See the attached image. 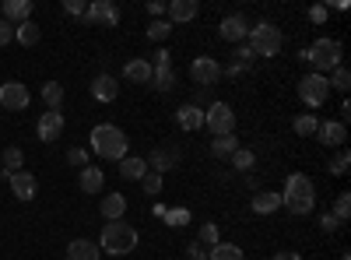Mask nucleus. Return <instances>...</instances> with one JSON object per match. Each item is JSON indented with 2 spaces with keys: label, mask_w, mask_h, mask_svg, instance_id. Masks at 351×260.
Segmentation results:
<instances>
[{
  "label": "nucleus",
  "mask_w": 351,
  "mask_h": 260,
  "mask_svg": "<svg viewBox=\"0 0 351 260\" xmlns=\"http://www.w3.org/2000/svg\"><path fill=\"white\" fill-rule=\"evenodd\" d=\"M8 43H14V25L0 18V46H8Z\"/></svg>",
  "instance_id": "42"
},
{
  "label": "nucleus",
  "mask_w": 351,
  "mask_h": 260,
  "mask_svg": "<svg viewBox=\"0 0 351 260\" xmlns=\"http://www.w3.org/2000/svg\"><path fill=\"white\" fill-rule=\"evenodd\" d=\"M67 162L84 169V165H88V152H84V148H71V152H67Z\"/></svg>",
  "instance_id": "43"
},
{
  "label": "nucleus",
  "mask_w": 351,
  "mask_h": 260,
  "mask_svg": "<svg viewBox=\"0 0 351 260\" xmlns=\"http://www.w3.org/2000/svg\"><path fill=\"white\" fill-rule=\"evenodd\" d=\"M204 127H208L215 137L236 134V113H232L228 102H211L208 109H204Z\"/></svg>",
  "instance_id": "6"
},
{
  "label": "nucleus",
  "mask_w": 351,
  "mask_h": 260,
  "mask_svg": "<svg viewBox=\"0 0 351 260\" xmlns=\"http://www.w3.org/2000/svg\"><path fill=\"white\" fill-rule=\"evenodd\" d=\"M137 243H141L137 228L127 225L123 218L102 225V236H99V250H102V253H109V257H127V253L137 250Z\"/></svg>",
  "instance_id": "2"
},
{
  "label": "nucleus",
  "mask_w": 351,
  "mask_h": 260,
  "mask_svg": "<svg viewBox=\"0 0 351 260\" xmlns=\"http://www.w3.org/2000/svg\"><path fill=\"white\" fill-rule=\"evenodd\" d=\"M341 260H351V257H348V253H341Z\"/></svg>",
  "instance_id": "51"
},
{
  "label": "nucleus",
  "mask_w": 351,
  "mask_h": 260,
  "mask_svg": "<svg viewBox=\"0 0 351 260\" xmlns=\"http://www.w3.org/2000/svg\"><path fill=\"white\" fill-rule=\"evenodd\" d=\"M88 141H92V152L102 155L106 162H120V158H127V148H130L127 134L116 127V123H99Z\"/></svg>",
  "instance_id": "3"
},
{
  "label": "nucleus",
  "mask_w": 351,
  "mask_h": 260,
  "mask_svg": "<svg viewBox=\"0 0 351 260\" xmlns=\"http://www.w3.org/2000/svg\"><path fill=\"white\" fill-rule=\"evenodd\" d=\"M316 127H319V120L313 117V113H299V117L291 120V130H295L299 137H313V134H316Z\"/></svg>",
  "instance_id": "32"
},
{
  "label": "nucleus",
  "mask_w": 351,
  "mask_h": 260,
  "mask_svg": "<svg viewBox=\"0 0 351 260\" xmlns=\"http://www.w3.org/2000/svg\"><path fill=\"white\" fill-rule=\"evenodd\" d=\"M144 162H148L152 172H158V176H162L165 169H176V162H180V152H172V148H155Z\"/></svg>",
  "instance_id": "22"
},
{
  "label": "nucleus",
  "mask_w": 351,
  "mask_h": 260,
  "mask_svg": "<svg viewBox=\"0 0 351 260\" xmlns=\"http://www.w3.org/2000/svg\"><path fill=\"white\" fill-rule=\"evenodd\" d=\"M197 243H200V246H208V250H211L215 243H221L218 225H215V222H204V225H200V239H197Z\"/></svg>",
  "instance_id": "36"
},
{
  "label": "nucleus",
  "mask_w": 351,
  "mask_h": 260,
  "mask_svg": "<svg viewBox=\"0 0 351 260\" xmlns=\"http://www.w3.org/2000/svg\"><path fill=\"white\" fill-rule=\"evenodd\" d=\"M306 64H313V74H330L334 67H341V43L337 39H330V36H324V39H316L309 49H302L299 53Z\"/></svg>",
  "instance_id": "4"
},
{
  "label": "nucleus",
  "mask_w": 351,
  "mask_h": 260,
  "mask_svg": "<svg viewBox=\"0 0 351 260\" xmlns=\"http://www.w3.org/2000/svg\"><path fill=\"white\" fill-rule=\"evenodd\" d=\"M0 11H4V21H11V25L32 21V0H4Z\"/></svg>",
  "instance_id": "17"
},
{
  "label": "nucleus",
  "mask_w": 351,
  "mask_h": 260,
  "mask_svg": "<svg viewBox=\"0 0 351 260\" xmlns=\"http://www.w3.org/2000/svg\"><path fill=\"white\" fill-rule=\"evenodd\" d=\"M144 172H148V162L144 158H137V155L120 158V176L123 180H144Z\"/></svg>",
  "instance_id": "27"
},
{
  "label": "nucleus",
  "mask_w": 351,
  "mask_h": 260,
  "mask_svg": "<svg viewBox=\"0 0 351 260\" xmlns=\"http://www.w3.org/2000/svg\"><path fill=\"white\" fill-rule=\"evenodd\" d=\"M183 253H186V260H208V250H204L200 243H190Z\"/></svg>",
  "instance_id": "45"
},
{
  "label": "nucleus",
  "mask_w": 351,
  "mask_h": 260,
  "mask_svg": "<svg viewBox=\"0 0 351 260\" xmlns=\"http://www.w3.org/2000/svg\"><path fill=\"white\" fill-rule=\"evenodd\" d=\"M236 152H239V137L236 134H221V137L211 141V155L215 158H232Z\"/></svg>",
  "instance_id": "26"
},
{
  "label": "nucleus",
  "mask_w": 351,
  "mask_h": 260,
  "mask_svg": "<svg viewBox=\"0 0 351 260\" xmlns=\"http://www.w3.org/2000/svg\"><path fill=\"white\" fill-rule=\"evenodd\" d=\"M39 39H43V32H39V25H36V21H21V25H14V43H21V46H39Z\"/></svg>",
  "instance_id": "28"
},
{
  "label": "nucleus",
  "mask_w": 351,
  "mask_h": 260,
  "mask_svg": "<svg viewBox=\"0 0 351 260\" xmlns=\"http://www.w3.org/2000/svg\"><path fill=\"white\" fill-rule=\"evenodd\" d=\"M39 95H43L46 109H60V106H64V84H60V81H46Z\"/></svg>",
  "instance_id": "30"
},
{
  "label": "nucleus",
  "mask_w": 351,
  "mask_h": 260,
  "mask_svg": "<svg viewBox=\"0 0 351 260\" xmlns=\"http://www.w3.org/2000/svg\"><path fill=\"white\" fill-rule=\"evenodd\" d=\"M208 260H243V250L236 243H215L208 250Z\"/></svg>",
  "instance_id": "31"
},
{
  "label": "nucleus",
  "mask_w": 351,
  "mask_h": 260,
  "mask_svg": "<svg viewBox=\"0 0 351 260\" xmlns=\"http://www.w3.org/2000/svg\"><path fill=\"white\" fill-rule=\"evenodd\" d=\"M165 218H169V225H183V222H186L190 215H186V211H169Z\"/></svg>",
  "instance_id": "47"
},
{
  "label": "nucleus",
  "mask_w": 351,
  "mask_h": 260,
  "mask_svg": "<svg viewBox=\"0 0 351 260\" xmlns=\"http://www.w3.org/2000/svg\"><path fill=\"white\" fill-rule=\"evenodd\" d=\"M67 260H102V250L92 239H71L67 243Z\"/></svg>",
  "instance_id": "20"
},
{
  "label": "nucleus",
  "mask_w": 351,
  "mask_h": 260,
  "mask_svg": "<svg viewBox=\"0 0 351 260\" xmlns=\"http://www.w3.org/2000/svg\"><path fill=\"white\" fill-rule=\"evenodd\" d=\"M330 215H334L341 225L348 222V215H351V193H341V197L334 200V211H330Z\"/></svg>",
  "instance_id": "38"
},
{
  "label": "nucleus",
  "mask_w": 351,
  "mask_h": 260,
  "mask_svg": "<svg viewBox=\"0 0 351 260\" xmlns=\"http://www.w3.org/2000/svg\"><path fill=\"white\" fill-rule=\"evenodd\" d=\"M165 14L172 18V25H183V21H193L200 14V4L197 0H172V4L165 8Z\"/></svg>",
  "instance_id": "18"
},
{
  "label": "nucleus",
  "mask_w": 351,
  "mask_h": 260,
  "mask_svg": "<svg viewBox=\"0 0 351 260\" xmlns=\"http://www.w3.org/2000/svg\"><path fill=\"white\" fill-rule=\"evenodd\" d=\"M123 78L134 81V84H152V64L144 56H134V60L123 67Z\"/></svg>",
  "instance_id": "24"
},
{
  "label": "nucleus",
  "mask_w": 351,
  "mask_h": 260,
  "mask_svg": "<svg viewBox=\"0 0 351 260\" xmlns=\"http://www.w3.org/2000/svg\"><path fill=\"white\" fill-rule=\"evenodd\" d=\"M0 162H4V172H21V165H25V152L21 148H4V155H0Z\"/></svg>",
  "instance_id": "33"
},
{
  "label": "nucleus",
  "mask_w": 351,
  "mask_h": 260,
  "mask_svg": "<svg viewBox=\"0 0 351 260\" xmlns=\"http://www.w3.org/2000/svg\"><path fill=\"white\" fill-rule=\"evenodd\" d=\"M190 78H193V84H200V88H211V84L221 78V64L215 60V56H197V60L190 64Z\"/></svg>",
  "instance_id": "8"
},
{
  "label": "nucleus",
  "mask_w": 351,
  "mask_h": 260,
  "mask_svg": "<svg viewBox=\"0 0 351 260\" xmlns=\"http://www.w3.org/2000/svg\"><path fill=\"white\" fill-rule=\"evenodd\" d=\"M152 84H155L158 92H172V88H176L172 64H152Z\"/></svg>",
  "instance_id": "25"
},
{
  "label": "nucleus",
  "mask_w": 351,
  "mask_h": 260,
  "mask_svg": "<svg viewBox=\"0 0 351 260\" xmlns=\"http://www.w3.org/2000/svg\"><path fill=\"white\" fill-rule=\"evenodd\" d=\"M8 183H11V190H14L18 200H32L36 190H39L36 176H32V172H25V169H21V172H11V180H8Z\"/></svg>",
  "instance_id": "16"
},
{
  "label": "nucleus",
  "mask_w": 351,
  "mask_h": 260,
  "mask_svg": "<svg viewBox=\"0 0 351 260\" xmlns=\"http://www.w3.org/2000/svg\"><path fill=\"white\" fill-rule=\"evenodd\" d=\"M309 18H313L316 25H324V21H327V8H324V4H316V8L309 11Z\"/></svg>",
  "instance_id": "46"
},
{
  "label": "nucleus",
  "mask_w": 351,
  "mask_h": 260,
  "mask_svg": "<svg viewBox=\"0 0 351 260\" xmlns=\"http://www.w3.org/2000/svg\"><path fill=\"white\" fill-rule=\"evenodd\" d=\"M246 46L253 49V56H278L281 46H285L281 28L271 25V21H256V25H250V43H246Z\"/></svg>",
  "instance_id": "5"
},
{
  "label": "nucleus",
  "mask_w": 351,
  "mask_h": 260,
  "mask_svg": "<svg viewBox=\"0 0 351 260\" xmlns=\"http://www.w3.org/2000/svg\"><path fill=\"white\" fill-rule=\"evenodd\" d=\"M116 95H120V84H116V78L99 74V78L92 81V99H99V102H112Z\"/></svg>",
  "instance_id": "23"
},
{
  "label": "nucleus",
  "mask_w": 351,
  "mask_h": 260,
  "mask_svg": "<svg viewBox=\"0 0 351 260\" xmlns=\"http://www.w3.org/2000/svg\"><path fill=\"white\" fill-rule=\"evenodd\" d=\"M28 102H32V95H28V88L21 81H4L0 84V109H25Z\"/></svg>",
  "instance_id": "9"
},
{
  "label": "nucleus",
  "mask_w": 351,
  "mask_h": 260,
  "mask_svg": "<svg viewBox=\"0 0 351 260\" xmlns=\"http://www.w3.org/2000/svg\"><path fill=\"white\" fill-rule=\"evenodd\" d=\"M319 228H324V233H337V228H341V222L327 211V215H319Z\"/></svg>",
  "instance_id": "44"
},
{
  "label": "nucleus",
  "mask_w": 351,
  "mask_h": 260,
  "mask_svg": "<svg viewBox=\"0 0 351 260\" xmlns=\"http://www.w3.org/2000/svg\"><path fill=\"white\" fill-rule=\"evenodd\" d=\"M155 64H172V53H169L165 46H162V49L155 53Z\"/></svg>",
  "instance_id": "49"
},
{
  "label": "nucleus",
  "mask_w": 351,
  "mask_h": 260,
  "mask_svg": "<svg viewBox=\"0 0 351 260\" xmlns=\"http://www.w3.org/2000/svg\"><path fill=\"white\" fill-rule=\"evenodd\" d=\"M327 95H330V84H327L324 74H306V78L299 81V99H302V106L319 109V106L327 102Z\"/></svg>",
  "instance_id": "7"
},
{
  "label": "nucleus",
  "mask_w": 351,
  "mask_h": 260,
  "mask_svg": "<svg viewBox=\"0 0 351 260\" xmlns=\"http://www.w3.org/2000/svg\"><path fill=\"white\" fill-rule=\"evenodd\" d=\"M250 60H253V49L246 43H239L236 53H232V64L221 67V74H243V67H250Z\"/></svg>",
  "instance_id": "29"
},
{
  "label": "nucleus",
  "mask_w": 351,
  "mask_h": 260,
  "mask_svg": "<svg viewBox=\"0 0 351 260\" xmlns=\"http://www.w3.org/2000/svg\"><path fill=\"white\" fill-rule=\"evenodd\" d=\"M84 18L92 21V25L112 28L116 21H120V8H116L112 0H92V4H88V11H84Z\"/></svg>",
  "instance_id": "11"
},
{
  "label": "nucleus",
  "mask_w": 351,
  "mask_h": 260,
  "mask_svg": "<svg viewBox=\"0 0 351 260\" xmlns=\"http://www.w3.org/2000/svg\"><path fill=\"white\" fill-rule=\"evenodd\" d=\"M36 134H39V141H56L64 134V113L60 109H46L39 117V123H36Z\"/></svg>",
  "instance_id": "12"
},
{
  "label": "nucleus",
  "mask_w": 351,
  "mask_h": 260,
  "mask_svg": "<svg viewBox=\"0 0 351 260\" xmlns=\"http://www.w3.org/2000/svg\"><path fill=\"white\" fill-rule=\"evenodd\" d=\"M218 36L225 39V43H246V36H250V21H246V14H228V18H221V25H218Z\"/></svg>",
  "instance_id": "10"
},
{
  "label": "nucleus",
  "mask_w": 351,
  "mask_h": 260,
  "mask_svg": "<svg viewBox=\"0 0 351 260\" xmlns=\"http://www.w3.org/2000/svg\"><path fill=\"white\" fill-rule=\"evenodd\" d=\"M176 123H180L186 134L200 130V127H204V109H200L197 102H186V106H180V109H176Z\"/></svg>",
  "instance_id": "14"
},
{
  "label": "nucleus",
  "mask_w": 351,
  "mask_h": 260,
  "mask_svg": "<svg viewBox=\"0 0 351 260\" xmlns=\"http://www.w3.org/2000/svg\"><path fill=\"white\" fill-rule=\"evenodd\" d=\"M64 11H67V14H74V18H84L88 4H84V0H64Z\"/></svg>",
  "instance_id": "41"
},
{
  "label": "nucleus",
  "mask_w": 351,
  "mask_h": 260,
  "mask_svg": "<svg viewBox=\"0 0 351 260\" xmlns=\"http://www.w3.org/2000/svg\"><path fill=\"white\" fill-rule=\"evenodd\" d=\"M281 208L291 211V215H309L316 208V187L309 176H302V172H291L285 190H281Z\"/></svg>",
  "instance_id": "1"
},
{
  "label": "nucleus",
  "mask_w": 351,
  "mask_h": 260,
  "mask_svg": "<svg viewBox=\"0 0 351 260\" xmlns=\"http://www.w3.org/2000/svg\"><path fill=\"white\" fill-rule=\"evenodd\" d=\"M77 187H81V193H102L106 172H102L99 165H84V169L77 172Z\"/></svg>",
  "instance_id": "15"
},
{
  "label": "nucleus",
  "mask_w": 351,
  "mask_h": 260,
  "mask_svg": "<svg viewBox=\"0 0 351 260\" xmlns=\"http://www.w3.org/2000/svg\"><path fill=\"white\" fill-rule=\"evenodd\" d=\"M250 208H253V215H274V211L281 208V193H274V190H256L253 200H250Z\"/></svg>",
  "instance_id": "19"
},
{
  "label": "nucleus",
  "mask_w": 351,
  "mask_h": 260,
  "mask_svg": "<svg viewBox=\"0 0 351 260\" xmlns=\"http://www.w3.org/2000/svg\"><path fill=\"white\" fill-rule=\"evenodd\" d=\"M141 187H144V193H148V197H155V193H162V176H158V172H144V180H141Z\"/></svg>",
  "instance_id": "39"
},
{
  "label": "nucleus",
  "mask_w": 351,
  "mask_h": 260,
  "mask_svg": "<svg viewBox=\"0 0 351 260\" xmlns=\"http://www.w3.org/2000/svg\"><path fill=\"white\" fill-rule=\"evenodd\" d=\"M348 162H351V155L341 148V152L327 162V172H330V176H344V172H348Z\"/></svg>",
  "instance_id": "37"
},
{
  "label": "nucleus",
  "mask_w": 351,
  "mask_h": 260,
  "mask_svg": "<svg viewBox=\"0 0 351 260\" xmlns=\"http://www.w3.org/2000/svg\"><path fill=\"white\" fill-rule=\"evenodd\" d=\"M169 36H172V21L158 18V21H152V25H148V39H152V43H165Z\"/></svg>",
  "instance_id": "34"
},
{
  "label": "nucleus",
  "mask_w": 351,
  "mask_h": 260,
  "mask_svg": "<svg viewBox=\"0 0 351 260\" xmlns=\"http://www.w3.org/2000/svg\"><path fill=\"white\" fill-rule=\"evenodd\" d=\"M99 211H102L106 222H120V218L127 215V197H123V193H106L102 204H99Z\"/></svg>",
  "instance_id": "21"
},
{
  "label": "nucleus",
  "mask_w": 351,
  "mask_h": 260,
  "mask_svg": "<svg viewBox=\"0 0 351 260\" xmlns=\"http://www.w3.org/2000/svg\"><path fill=\"white\" fill-rule=\"evenodd\" d=\"M327 84H330V88H337V92H348V88H351V74H348V67H344V64L334 67L330 78H327Z\"/></svg>",
  "instance_id": "35"
},
{
  "label": "nucleus",
  "mask_w": 351,
  "mask_h": 260,
  "mask_svg": "<svg viewBox=\"0 0 351 260\" xmlns=\"http://www.w3.org/2000/svg\"><path fill=\"white\" fill-rule=\"evenodd\" d=\"M316 141L327 144V148H341V144L348 141V127L341 120H324L316 127Z\"/></svg>",
  "instance_id": "13"
},
{
  "label": "nucleus",
  "mask_w": 351,
  "mask_h": 260,
  "mask_svg": "<svg viewBox=\"0 0 351 260\" xmlns=\"http://www.w3.org/2000/svg\"><path fill=\"white\" fill-rule=\"evenodd\" d=\"M271 260H302L299 253H291V250H281V253H274Z\"/></svg>",
  "instance_id": "50"
},
{
  "label": "nucleus",
  "mask_w": 351,
  "mask_h": 260,
  "mask_svg": "<svg viewBox=\"0 0 351 260\" xmlns=\"http://www.w3.org/2000/svg\"><path fill=\"white\" fill-rule=\"evenodd\" d=\"M165 8H169V4H162V0H152V4H148V11H152L155 18H162V14H165Z\"/></svg>",
  "instance_id": "48"
},
{
  "label": "nucleus",
  "mask_w": 351,
  "mask_h": 260,
  "mask_svg": "<svg viewBox=\"0 0 351 260\" xmlns=\"http://www.w3.org/2000/svg\"><path fill=\"white\" fill-rule=\"evenodd\" d=\"M253 162H256V155H253L250 148H239L236 155H232V165L243 169V172H246V169H253Z\"/></svg>",
  "instance_id": "40"
}]
</instances>
